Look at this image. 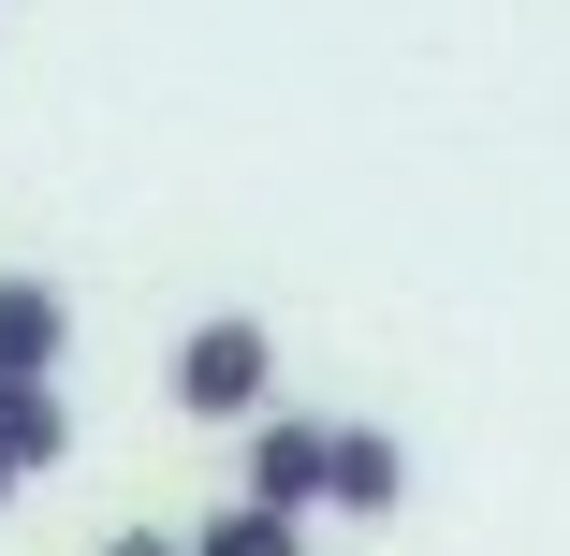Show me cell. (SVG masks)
<instances>
[{
    "label": "cell",
    "instance_id": "cell-1",
    "mask_svg": "<svg viewBox=\"0 0 570 556\" xmlns=\"http://www.w3.org/2000/svg\"><path fill=\"white\" fill-rule=\"evenodd\" d=\"M161 396H176L190 425H264V410H278V338H264L249 308H219V322H190V338H176Z\"/></svg>",
    "mask_w": 570,
    "mask_h": 556
},
{
    "label": "cell",
    "instance_id": "cell-2",
    "mask_svg": "<svg viewBox=\"0 0 570 556\" xmlns=\"http://www.w3.org/2000/svg\"><path fill=\"white\" fill-rule=\"evenodd\" d=\"M322 484H336V425L264 410V425H249V484H235V498H264V513H322Z\"/></svg>",
    "mask_w": 570,
    "mask_h": 556
},
{
    "label": "cell",
    "instance_id": "cell-3",
    "mask_svg": "<svg viewBox=\"0 0 570 556\" xmlns=\"http://www.w3.org/2000/svg\"><path fill=\"white\" fill-rule=\"evenodd\" d=\"M59 352H73V293L59 279H0V396L59 381Z\"/></svg>",
    "mask_w": 570,
    "mask_h": 556
},
{
    "label": "cell",
    "instance_id": "cell-4",
    "mask_svg": "<svg viewBox=\"0 0 570 556\" xmlns=\"http://www.w3.org/2000/svg\"><path fill=\"white\" fill-rule=\"evenodd\" d=\"M410 498V455H395V425H336V484H322V513H395Z\"/></svg>",
    "mask_w": 570,
    "mask_h": 556
},
{
    "label": "cell",
    "instance_id": "cell-5",
    "mask_svg": "<svg viewBox=\"0 0 570 556\" xmlns=\"http://www.w3.org/2000/svg\"><path fill=\"white\" fill-rule=\"evenodd\" d=\"M0 469H16V484L73 469V396L59 381H16V396H0Z\"/></svg>",
    "mask_w": 570,
    "mask_h": 556
},
{
    "label": "cell",
    "instance_id": "cell-6",
    "mask_svg": "<svg viewBox=\"0 0 570 556\" xmlns=\"http://www.w3.org/2000/svg\"><path fill=\"white\" fill-rule=\"evenodd\" d=\"M190 556H307V513L235 498V513H205V527H190Z\"/></svg>",
    "mask_w": 570,
    "mask_h": 556
},
{
    "label": "cell",
    "instance_id": "cell-7",
    "mask_svg": "<svg viewBox=\"0 0 570 556\" xmlns=\"http://www.w3.org/2000/svg\"><path fill=\"white\" fill-rule=\"evenodd\" d=\"M102 556H190V542H161V527H118V542H102Z\"/></svg>",
    "mask_w": 570,
    "mask_h": 556
},
{
    "label": "cell",
    "instance_id": "cell-8",
    "mask_svg": "<svg viewBox=\"0 0 570 556\" xmlns=\"http://www.w3.org/2000/svg\"><path fill=\"white\" fill-rule=\"evenodd\" d=\"M0 513H16V469H0Z\"/></svg>",
    "mask_w": 570,
    "mask_h": 556
}]
</instances>
